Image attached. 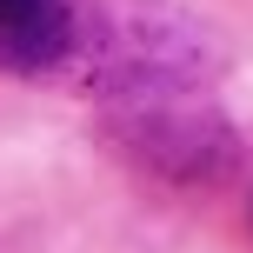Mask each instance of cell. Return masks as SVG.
I'll return each instance as SVG.
<instances>
[{"instance_id": "obj_2", "label": "cell", "mask_w": 253, "mask_h": 253, "mask_svg": "<svg viewBox=\"0 0 253 253\" xmlns=\"http://www.w3.org/2000/svg\"><path fill=\"white\" fill-rule=\"evenodd\" d=\"M107 140L140 167L173 187H200L220 180L240 160L227 114L207 100V87H173V93H133V100H107Z\"/></svg>"}, {"instance_id": "obj_1", "label": "cell", "mask_w": 253, "mask_h": 253, "mask_svg": "<svg viewBox=\"0 0 253 253\" xmlns=\"http://www.w3.org/2000/svg\"><path fill=\"white\" fill-rule=\"evenodd\" d=\"M74 67H87L93 100H133V93L207 87L213 40L167 0H93L80 13Z\"/></svg>"}, {"instance_id": "obj_3", "label": "cell", "mask_w": 253, "mask_h": 253, "mask_svg": "<svg viewBox=\"0 0 253 253\" xmlns=\"http://www.w3.org/2000/svg\"><path fill=\"white\" fill-rule=\"evenodd\" d=\"M34 7H40V0H0V34H7L13 20H27V13H34Z\"/></svg>"}]
</instances>
